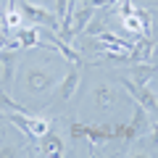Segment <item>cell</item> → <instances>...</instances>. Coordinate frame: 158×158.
<instances>
[{
	"label": "cell",
	"instance_id": "obj_24",
	"mask_svg": "<svg viewBox=\"0 0 158 158\" xmlns=\"http://www.w3.org/2000/svg\"><path fill=\"white\" fill-rule=\"evenodd\" d=\"M0 11H3V3H0Z\"/></svg>",
	"mask_w": 158,
	"mask_h": 158
},
{
	"label": "cell",
	"instance_id": "obj_9",
	"mask_svg": "<svg viewBox=\"0 0 158 158\" xmlns=\"http://www.w3.org/2000/svg\"><path fill=\"white\" fill-rule=\"evenodd\" d=\"M85 140H90L92 148H95L98 142H108V140H113V124H103V127H98V124H87V127H85Z\"/></svg>",
	"mask_w": 158,
	"mask_h": 158
},
{
	"label": "cell",
	"instance_id": "obj_10",
	"mask_svg": "<svg viewBox=\"0 0 158 158\" xmlns=\"http://www.w3.org/2000/svg\"><path fill=\"white\" fill-rule=\"evenodd\" d=\"M16 45L19 48H37L40 45V32H37V24H32V27H21L16 29Z\"/></svg>",
	"mask_w": 158,
	"mask_h": 158
},
{
	"label": "cell",
	"instance_id": "obj_5",
	"mask_svg": "<svg viewBox=\"0 0 158 158\" xmlns=\"http://www.w3.org/2000/svg\"><path fill=\"white\" fill-rule=\"evenodd\" d=\"M121 85L127 87V92H129V95L135 98L148 113H156L158 111V95L153 90H148V85H135L129 77H121Z\"/></svg>",
	"mask_w": 158,
	"mask_h": 158
},
{
	"label": "cell",
	"instance_id": "obj_25",
	"mask_svg": "<svg viewBox=\"0 0 158 158\" xmlns=\"http://www.w3.org/2000/svg\"><path fill=\"white\" fill-rule=\"evenodd\" d=\"M0 3H6V0H0Z\"/></svg>",
	"mask_w": 158,
	"mask_h": 158
},
{
	"label": "cell",
	"instance_id": "obj_18",
	"mask_svg": "<svg viewBox=\"0 0 158 158\" xmlns=\"http://www.w3.org/2000/svg\"><path fill=\"white\" fill-rule=\"evenodd\" d=\"M79 3H85V6H92V8H103V6H108V0H79Z\"/></svg>",
	"mask_w": 158,
	"mask_h": 158
},
{
	"label": "cell",
	"instance_id": "obj_21",
	"mask_svg": "<svg viewBox=\"0 0 158 158\" xmlns=\"http://www.w3.org/2000/svg\"><path fill=\"white\" fill-rule=\"evenodd\" d=\"M27 158H37V150H34V148H29V150H27Z\"/></svg>",
	"mask_w": 158,
	"mask_h": 158
},
{
	"label": "cell",
	"instance_id": "obj_2",
	"mask_svg": "<svg viewBox=\"0 0 158 158\" xmlns=\"http://www.w3.org/2000/svg\"><path fill=\"white\" fill-rule=\"evenodd\" d=\"M6 116L19 132H24V135L32 137V140H40V137H45L48 132H50V121H48V118L32 116V113H6Z\"/></svg>",
	"mask_w": 158,
	"mask_h": 158
},
{
	"label": "cell",
	"instance_id": "obj_20",
	"mask_svg": "<svg viewBox=\"0 0 158 158\" xmlns=\"http://www.w3.org/2000/svg\"><path fill=\"white\" fill-rule=\"evenodd\" d=\"M150 137H153V142L158 145V124H150Z\"/></svg>",
	"mask_w": 158,
	"mask_h": 158
},
{
	"label": "cell",
	"instance_id": "obj_4",
	"mask_svg": "<svg viewBox=\"0 0 158 158\" xmlns=\"http://www.w3.org/2000/svg\"><path fill=\"white\" fill-rule=\"evenodd\" d=\"M19 6H21L24 16L32 19V24H37V27H48L50 32H58V29H61V19H58L53 11H48V8H42V6H34V3H27V0H21Z\"/></svg>",
	"mask_w": 158,
	"mask_h": 158
},
{
	"label": "cell",
	"instance_id": "obj_16",
	"mask_svg": "<svg viewBox=\"0 0 158 158\" xmlns=\"http://www.w3.org/2000/svg\"><path fill=\"white\" fill-rule=\"evenodd\" d=\"M56 16L61 19V21L69 16V0H56Z\"/></svg>",
	"mask_w": 158,
	"mask_h": 158
},
{
	"label": "cell",
	"instance_id": "obj_8",
	"mask_svg": "<svg viewBox=\"0 0 158 158\" xmlns=\"http://www.w3.org/2000/svg\"><path fill=\"white\" fill-rule=\"evenodd\" d=\"M92 98H95V103L103 108V111H111V108L116 106V100H118L116 90H113L111 85H106V82L95 85V92H92Z\"/></svg>",
	"mask_w": 158,
	"mask_h": 158
},
{
	"label": "cell",
	"instance_id": "obj_14",
	"mask_svg": "<svg viewBox=\"0 0 158 158\" xmlns=\"http://www.w3.org/2000/svg\"><path fill=\"white\" fill-rule=\"evenodd\" d=\"M21 21H24V11L11 6L6 11V29H21Z\"/></svg>",
	"mask_w": 158,
	"mask_h": 158
},
{
	"label": "cell",
	"instance_id": "obj_7",
	"mask_svg": "<svg viewBox=\"0 0 158 158\" xmlns=\"http://www.w3.org/2000/svg\"><path fill=\"white\" fill-rule=\"evenodd\" d=\"M40 153L45 158H63V140L56 132H48L45 137H40Z\"/></svg>",
	"mask_w": 158,
	"mask_h": 158
},
{
	"label": "cell",
	"instance_id": "obj_22",
	"mask_svg": "<svg viewBox=\"0 0 158 158\" xmlns=\"http://www.w3.org/2000/svg\"><path fill=\"white\" fill-rule=\"evenodd\" d=\"M0 79H3V61H0Z\"/></svg>",
	"mask_w": 158,
	"mask_h": 158
},
{
	"label": "cell",
	"instance_id": "obj_19",
	"mask_svg": "<svg viewBox=\"0 0 158 158\" xmlns=\"http://www.w3.org/2000/svg\"><path fill=\"white\" fill-rule=\"evenodd\" d=\"M129 158H150V153L148 150H135V153H129Z\"/></svg>",
	"mask_w": 158,
	"mask_h": 158
},
{
	"label": "cell",
	"instance_id": "obj_13",
	"mask_svg": "<svg viewBox=\"0 0 158 158\" xmlns=\"http://www.w3.org/2000/svg\"><path fill=\"white\" fill-rule=\"evenodd\" d=\"M0 111H3V113H32L27 106H21V103L13 100L6 90H0Z\"/></svg>",
	"mask_w": 158,
	"mask_h": 158
},
{
	"label": "cell",
	"instance_id": "obj_12",
	"mask_svg": "<svg viewBox=\"0 0 158 158\" xmlns=\"http://www.w3.org/2000/svg\"><path fill=\"white\" fill-rule=\"evenodd\" d=\"M50 45H53V50L61 53L69 63H82V61H79V50H74V48L69 45V42H63L61 37H56V34H53V37H50Z\"/></svg>",
	"mask_w": 158,
	"mask_h": 158
},
{
	"label": "cell",
	"instance_id": "obj_15",
	"mask_svg": "<svg viewBox=\"0 0 158 158\" xmlns=\"http://www.w3.org/2000/svg\"><path fill=\"white\" fill-rule=\"evenodd\" d=\"M85 127H87V124L71 121V124H69V137H71V140H85Z\"/></svg>",
	"mask_w": 158,
	"mask_h": 158
},
{
	"label": "cell",
	"instance_id": "obj_23",
	"mask_svg": "<svg viewBox=\"0 0 158 158\" xmlns=\"http://www.w3.org/2000/svg\"><path fill=\"white\" fill-rule=\"evenodd\" d=\"M111 3H118V0H108V6H111Z\"/></svg>",
	"mask_w": 158,
	"mask_h": 158
},
{
	"label": "cell",
	"instance_id": "obj_11",
	"mask_svg": "<svg viewBox=\"0 0 158 158\" xmlns=\"http://www.w3.org/2000/svg\"><path fill=\"white\" fill-rule=\"evenodd\" d=\"M153 77H156V66H153V63H142V61L135 63V66H132V74H129V79L135 85H148Z\"/></svg>",
	"mask_w": 158,
	"mask_h": 158
},
{
	"label": "cell",
	"instance_id": "obj_17",
	"mask_svg": "<svg viewBox=\"0 0 158 158\" xmlns=\"http://www.w3.org/2000/svg\"><path fill=\"white\" fill-rule=\"evenodd\" d=\"M0 158H19L16 145H0Z\"/></svg>",
	"mask_w": 158,
	"mask_h": 158
},
{
	"label": "cell",
	"instance_id": "obj_6",
	"mask_svg": "<svg viewBox=\"0 0 158 158\" xmlns=\"http://www.w3.org/2000/svg\"><path fill=\"white\" fill-rule=\"evenodd\" d=\"M79 82H82V74H79V63H71V69L66 71V77L61 79L58 85V100H71L79 90Z\"/></svg>",
	"mask_w": 158,
	"mask_h": 158
},
{
	"label": "cell",
	"instance_id": "obj_1",
	"mask_svg": "<svg viewBox=\"0 0 158 158\" xmlns=\"http://www.w3.org/2000/svg\"><path fill=\"white\" fill-rule=\"evenodd\" d=\"M148 132H150V113L137 103L129 124H113V140L132 142V140H137V137L148 135Z\"/></svg>",
	"mask_w": 158,
	"mask_h": 158
},
{
	"label": "cell",
	"instance_id": "obj_3",
	"mask_svg": "<svg viewBox=\"0 0 158 158\" xmlns=\"http://www.w3.org/2000/svg\"><path fill=\"white\" fill-rule=\"evenodd\" d=\"M53 85H56V74L48 71L45 66H29L27 71H24V87H27V92H32V95H42V92H48Z\"/></svg>",
	"mask_w": 158,
	"mask_h": 158
}]
</instances>
